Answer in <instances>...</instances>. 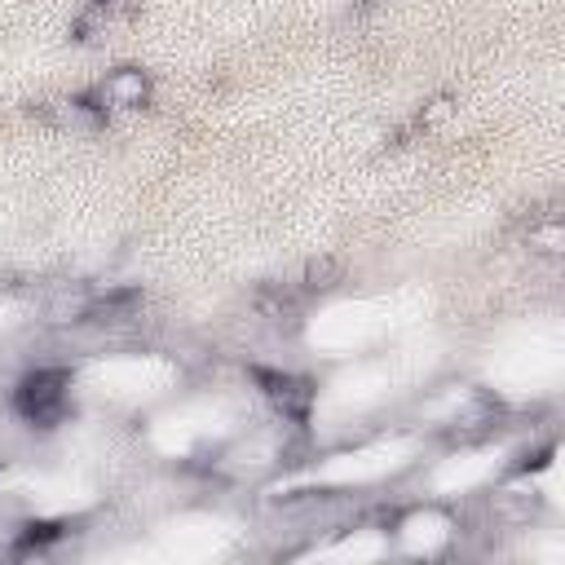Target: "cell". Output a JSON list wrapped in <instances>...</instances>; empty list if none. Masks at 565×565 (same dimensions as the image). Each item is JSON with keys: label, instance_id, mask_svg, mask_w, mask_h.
Masks as SVG:
<instances>
[{"label": "cell", "instance_id": "cell-1", "mask_svg": "<svg viewBox=\"0 0 565 565\" xmlns=\"http://www.w3.org/2000/svg\"><path fill=\"white\" fill-rule=\"evenodd\" d=\"M66 385H71V376H66L62 367H40V372H32V376L18 385L14 406H18L32 424H53V419L66 411Z\"/></svg>", "mask_w": 565, "mask_h": 565}, {"label": "cell", "instance_id": "cell-2", "mask_svg": "<svg viewBox=\"0 0 565 565\" xmlns=\"http://www.w3.org/2000/svg\"><path fill=\"white\" fill-rule=\"evenodd\" d=\"M256 385L265 389V398L274 402V411L282 419H292V424L310 419V406H314V385L310 380L288 376V372H261L256 367Z\"/></svg>", "mask_w": 565, "mask_h": 565}, {"label": "cell", "instance_id": "cell-3", "mask_svg": "<svg viewBox=\"0 0 565 565\" xmlns=\"http://www.w3.org/2000/svg\"><path fill=\"white\" fill-rule=\"evenodd\" d=\"M98 102H102V111H141L151 102V76L137 66H120L115 76L102 80Z\"/></svg>", "mask_w": 565, "mask_h": 565}, {"label": "cell", "instance_id": "cell-4", "mask_svg": "<svg viewBox=\"0 0 565 565\" xmlns=\"http://www.w3.org/2000/svg\"><path fill=\"white\" fill-rule=\"evenodd\" d=\"M93 301H98V292L89 288V282H62V288L49 297V305H45V318H49L53 327L85 323L89 310H93Z\"/></svg>", "mask_w": 565, "mask_h": 565}, {"label": "cell", "instance_id": "cell-5", "mask_svg": "<svg viewBox=\"0 0 565 565\" xmlns=\"http://www.w3.org/2000/svg\"><path fill=\"white\" fill-rule=\"evenodd\" d=\"M539 508H543L539 490H526V486H508V490L490 494V517L500 526H530L539 517Z\"/></svg>", "mask_w": 565, "mask_h": 565}, {"label": "cell", "instance_id": "cell-6", "mask_svg": "<svg viewBox=\"0 0 565 565\" xmlns=\"http://www.w3.org/2000/svg\"><path fill=\"white\" fill-rule=\"evenodd\" d=\"M455 424V429H451V442H486L494 429H500V411H494V406H473L468 415H455L451 419Z\"/></svg>", "mask_w": 565, "mask_h": 565}, {"label": "cell", "instance_id": "cell-7", "mask_svg": "<svg viewBox=\"0 0 565 565\" xmlns=\"http://www.w3.org/2000/svg\"><path fill=\"white\" fill-rule=\"evenodd\" d=\"M340 278H344L340 256H310V261H305V269H301L305 292H331Z\"/></svg>", "mask_w": 565, "mask_h": 565}, {"label": "cell", "instance_id": "cell-8", "mask_svg": "<svg viewBox=\"0 0 565 565\" xmlns=\"http://www.w3.org/2000/svg\"><path fill=\"white\" fill-rule=\"evenodd\" d=\"M451 115H455V98H451V93H438V98H434L429 106L419 111L415 128H424V133H434V128H442V124H447Z\"/></svg>", "mask_w": 565, "mask_h": 565}]
</instances>
